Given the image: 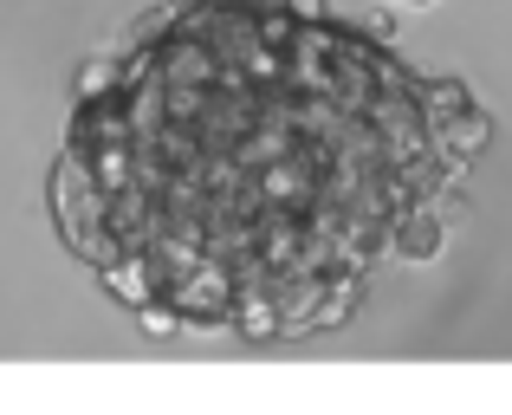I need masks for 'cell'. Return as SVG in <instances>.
<instances>
[{
  "mask_svg": "<svg viewBox=\"0 0 512 415\" xmlns=\"http://www.w3.org/2000/svg\"><path fill=\"white\" fill-rule=\"evenodd\" d=\"M467 163V98L299 0H182L85 78L52 221L117 305L195 338L338 325Z\"/></svg>",
  "mask_w": 512,
  "mask_h": 415,
  "instance_id": "obj_1",
  "label": "cell"
}]
</instances>
